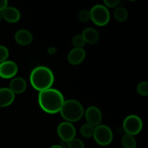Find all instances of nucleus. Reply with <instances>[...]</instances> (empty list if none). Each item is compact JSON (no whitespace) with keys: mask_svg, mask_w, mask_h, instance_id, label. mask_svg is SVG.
Wrapping results in <instances>:
<instances>
[{"mask_svg":"<svg viewBox=\"0 0 148 148\" xmlns=\"http://www.w3.org/2000/svg\"><path fill=\"white\" fill-rule=\"evenodd\" d=\"M64 99L62 92L58 90L49 88L38 94V103L41 109L48 114H53L59 112Z\"/></svg>","mask_w":148,"mask_h":148,"instance_id":"f257e3e1","label":"nucleus"},{"mask_svg":"<svg viewBox=\"0 0 148 148\" xmlns=\"http://www.w3.org/2000/svg\"><path fill=\"white\" fill-rule=\"evenodd\" d=\"M30 81L34 89L41 92L51 88L53 84L54 76L49 68L40 66L33 69L30 74Z\"/></svg>","mask_w":148,"mask_h":148,"instance_id":"f03ea898","label":"nucleus"},{"mask_svg":"<svg viewBox=\"0 0 148 148\" xmlns=\"http://www.w3.org/2000/svg\"><path fill=\"white\" fill-rule=\"evenodd\" d=\"M59 112L64 119L70 123L79 121L84 115V109L82 104L77 101L72 99L64 101Z\"/></svg>","mask_w":148,"mask_h":148,"instance_id":"7ed1b4c3","label":"nucleus"},{"mask_svg":"<svg viewBox=\"0 0 148 148\" xmlns=\"http://www.w3.org/2000/svg\"><path fill=\"white\" fill-rule=\"evenodd\" d=\"M90 20L98 26L106 25L110 20V13L108 8L102 4H96L90 11Z\"/></svg>","mask_w":148,"mask_h":148,"instance_id":"20e7f679","label":"nucleus"},{"mask_svg":"<svg viewBox=\"0 0 148 148\" xmlns=\"http://www.w3.org/2000/svg\"><path fill=\"white\" fill-rule=\"evenodd\" d=\"M92 136L95 141L101 146L108 145L113 140L112 131L106 125L100 124L95 127Z\"/></svg>","mask_w":148,"mask_h":148,"instance_id":"39448f33","label":"nucleus"},{"mask_svg":"<svg viewBox=\"0 0 148 148\" xmlns=\"http://www.w3.org/2000/svg\"><path fill=\"white\" fill-rule=\"evenodd\" d=\"M143 121L136 115H130L124 119L123 128L127 134L134 136L139 134L143 129Z\"/></svg>","mask_w":148,"mask_h":148,"instance_id":"423d86ee","label":"nucleus"},{"mask_svg":"<svg viewBox=\"0 0 148 148\" xmlns=\"http://www.w3.org/2000/svg\"><path fill=\"white\" fill-rule=\"evenodd\" d=\"M57 132L62 141L69 143L75 138L76 135V130L73 124L70 122L64 121L59 124L57 128Z\"/></svg>","mask_w":148,"mask_h":148,"instance_id":"0eeeda50","label":"nucleus"},{"mask_svg":"<svg viewBox=\"0 0 148 148\" xmlns=\"http://www.w3.org/2000/svg\"><path fill=\"white\" fill-rule=\"evenodd\" d=\"M85 117L87 124L95 127L100 125L102 121V113L98 107L90 106L85 111Z\"/></svg>","mask_w":148,"mask_h":148,"instance_id":"6e6552de","label":"nucleus"},{"mask_svg":"<svg viewBox=\"0 0 148 148\" xmlns=\"http://www.w3.org/2000/svg\"><path fill=\"white\" fill-rule=\"evenodd\" d=\"M18 67L15 62L5 61L0 64V77L4 79H10L16 75Z\"/></svg>","mask_w":148,"mask_h":148,"instance_id":"1a4fd4ad","label":"nucleus"},{"mask_svg":"<svg viewBox=\"0 0 148 148\" xmlns=\"http://www.w3.org/2000/svg\"><path fill=\"white\" fill-rule=\"evenodd\" d=\"M85 56H86V53L83 49L74 48L68 54V62L72 65H78L83 62Z\"/></svg>","mask_w":148,"mask_h":148,"instance_id":"9d476101","label":"nucleus"},{"mask_svg":"<svg viewBox=\"0 0 148 148\" xmlns=\"http://www.w3.org/2000/svg\"><path fill=\"white\" fill-rule=\"evenodd\" d=\"M33 35L29 30L21 29L17 31L14 35V40L18 44L21 46H27L33 41Z\"/></svg>","mask_w":148,"mask_h":148,"instance_id":"9b49d317","label":"nucleus"},{"mask_svg":"<svg viewBox=\"0 0 148 148\" xmlns=\"http://www.w3.org/2000/svg\"><path fill=\"white\" fill-rule=\"evenodd\" d=\"M3 19L10 23H15L20 19V13L18 10L13 7H7L2 11Z\"/></svg>","mask_w":148,"mask_h":148,"instance_id":"f8f14e48","label":"nucleus"},{"mask_svg":"<svg viewBox=\"0 0 148 148\" xmlns=\"http://www.w3.org/2000/svg\"><path fill=\"white\" fill-rule=\"evenodd\" d=\"M27 88L26 81L22 77H15L11 80L10 83L9 89L15 95V94H21L25 91Z\"/></svg>","mask_w":148,"mask_h":148,"instance_id":"ddd939ff","label":"nucleus"},{"mask_svg":"<svg viewBox=\"0 0 148 148\" xmlns=\"http://www.w3.org/2000/svg\"><path fill=\"white\" fill-rule=\"evenodd\" d=\"M14 100V94L9 88H0V107L4 108L11 105Z\"/></svg>","mask_w":148,"mask_h":148,"instance_id":"4468645a","label":"nucleus"},{"mask_svg":"<svg viewBox=\"0 0 148 148\" xmlns=\"http://www.w3.org/2000/svg\"><path fill=\"white\" fill-rule=\"evenodd\" d=\"M82 36L85 43L89 44H95L99 40V33L98 30L92 27H87L82 31Z\"/></svg>","mask_w":148,"mask_h":148,"instance_id":"2eb2a0df","label":"nucleus"},{"mask_svg":"<svg viewBox=\"0 0 148 148\" xmlns=\"http://www.w3.org/2000/svg\"><path fill=\"white\" fill-rule=\"evenodd\" d=\"M121 145L124 148H136L137 142L134 136L125 134L121 140Z\"/></svg>","mask_w":148,"mask_h":148,"instance_id":"dca6fc26","label":"nucleus"},{"mask_svg":"<svg viewBox=\"0 0 148 148\" xmlns=\"http://www.w3.org/2000/svg\"><path fill=\"white\" fill-rule=\"evenodd\" d=\"M114 17L118 22H124L128 17V12L125 8L119 7L114 11Z\"/></svg>","mask_w":148,"mask_h":148,"instance_id":"f3484780","label":"nucleus"},{"mask_svg":"<svg viewBox=\"0 0 148 148\" xmlns=\"http://www.w3.org/2000/svg\"><path fill=\"white\" fill-rule=\"evenodd\" d=\"M94 128L95 127L88 124H83L80 128L81 134H82V137H85V138H90L93 135Z\"/></svg>","mask_w":148,"mask_h":148,"instance_id":"a211bd4d","label":"nucleus"},{"mask_svg":"<svg viewBox=\"0 0 148 148\" xmlns=\"http://www.w3.org/2000/svg\"><path fill=\"white\" fill-rule=\"evenodd\" d=\"M85 42L82 38V35H76L72 38V45L77 49H83Z\"/></svg>","mask_w":148,"mask_h":148,"instance_id":"6ab92c4d","label":"nucleus"},{"mask_svg":"<svg viewBox=\"0 0 148 148\" xmlns=\"http://www.w3.org/2000/svg\"><path fill=\"white\" fill-rule=\"evenodd\" d=\"M137 91L140 95L147 96L148 95V83L147 82H141L137 87Z\"/></svg>","mask_w":148,"mask_h":148,"instance_id":"aec40b11","label":"nucleus"},{"mask_svg":"<svg viewBox=\"0 0 148 148\" xmlns=\"http://www.w3.org/2000/svg\"><path fill=\"white\" fill-rule=\"evenodd\" d=\"M68 148H85V145L79 139L74 138L68 143Z\"/></svg>","mask_w":148,"mask_h":148,"instance_id":"412c9836","label":"nucleus"},{"mask_svg":"<svg viewBox=\"0 0 148 148\" xmlns=\"http://www.w3.org/2000/svg\"><path fill=\"white\" fill-rule=\"evenodd\" d=\"M78 19L82 23H87L90 20V13L87 10H81L78 14Z\"/></svg>","mask_w":148,"mask_h":148,"instance_id":"4be33fe9","label":"nucleus"},{"mask_svg":"<svg viewBox=\"0 0 148 148\" xmlns=\"http://www.w3.org/2000/svg\"><path fill=\"white\" fill-rule=\"evenodd\" d=\"M9 56V51L5 46H0V64L7 61Z\"/></svg>","mask_w":148,"mask_h":148,"instance_id":"5701e85b","label":"nucleus"},{"mask_svg":"<svg viewBox=\"0 0 148 148\" xmlns=\"http://www.w3.org/2000/svg\"><path fill=\"white\" fill-rule=\"evenodd\" d=\"M120 1L119 0H105L104 1V4H105V7H115L119 4Z\"/></svg>","mask_w":148,"mask_h":148,"instance_id":"b1692460","label":"nucleus"},{"mask_svg":"<svg viewBox=\"0 0 148 148\" xmlns=\"http://www.w3.org/2000/svg\"><path fill=\"white\" fill-rule=\"evenodd\" d=\"M8 1L7 0H0V12H2L6 7H7Z\"/></svg>","mask_w":148,"mask_h":148,"instance_id":"393cba45","label":"nucleus"},{"mask_svg":"<svg viewBox=\"0 0 148 148\" xmlns=\"http://www.w3.org/2000/svg\"><path fill=\"white\" fill-rule=\"evenodd\" d=\"M62 148H68V143L67 142H65V141H62L61 142V144L59 145Z\"/></svg>","mask_w":148,"mask_h":148,"instance_id":"a878e982","label":"nucleus"},{"mask_svg":"<svg viewBox=\"0 0 148 148\" xmlns=\"http://www.w3.org/2000/svg\"><path fill=\"white\" fill-rule=\"evenodd\" d=\"M50 148H62V147H61L59 145H55L51 146Z\"/></svg>","mask_w":148,"mask_h":148,"instance_id":"bb28decb","label":"nucleus"},{"mask_svg":"<svg viewBox=\"0 0 148 148\" xmlns=\"http://www.w3.org/2000/svg\"><path fill=\"white\" fill-rule=\"evenodd\" d=\"M3 20V16H2V12H0V23Z\"/></svg>","mask_w":148,"mask_h":148,"instance_id":"cd10ccee","label":"nucleus"}]
</instances>
